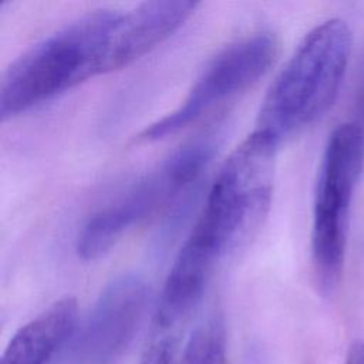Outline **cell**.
<instances>
[{
  "label": "cell",
  "instance_id": "6da1fadb",
  "mask_svg": "<svg viewBox=\"0 0 364 364\" xmlns=\"http://www.w3.org/2000/svg\"><path fill=\"white\" fill-rule=\"evenodd\" d=\"M118 11H88L18 55L1 75V118L16 117L91 77L108 73L111 33Z\"/></svg>",
  "mask_w": 364,
  "mask_h": 364
},
{
  "label": "cell",
  "instance_id": "7a4b0ae2",
  "mask_svg": "<svg viewBox=\"0 0 364 364\" xmlns=\"http://www.w3.org/2000/svg\"><path fill=\"white\" fill-rule=\"evenodd\" d=\"M351 44V30L341 18L311 28L267 90L257 129L282 141L321 118L337 97Z\"/></svg>",
  "mask_w": 364,
  "mask_h": 364
},
{
  "label": "cell",
  "instance_id": "3957f363",
  "mask_svg": "<svg viewBox=\"0 0 364 364\" xmlns=\"http://www.w3.org/2000/svg\"><path fill=\"white\" fill-rule=\"evenodd\" d=\"M279 139L263 129L249 134L220 166L191 236L219 257L252 239L272 200Z\"/></svg>",
  "mask_w": 364,
  "mask_h": 364
},
{
  "label": "cell",
  "instance_id": "277c9868",
  "mask_svg": "<svg viewBox=\"0 0 364 364\" xmlns=\"http://www.w3.org/2000/svg\"><path fill=\"white\" fill-rule=\"evenodd\" d=\"M363 164L364 128L355 122L338 125L323 152L313 203L311 255L323 296H330L343 276L348 212Z\"/></svg>",
  "mask_w": 364,
  "mask_h": 364
},
{
  "label": "cell",
  "instance_id": "5b68a950",
  "mask_svg": "<svg viewBox=\"0 0 364 364\" xmlns=\"http://www.w3.org/2000/svg\"><path fill=\"white\" fill-rule=\"evenodd\" d=\"M215 152L210 138L182 145L155 169L134 182L115 200L95 212L82 226L77 253L94 260L107 253L134 226L175 199L203 171Z\"/></svg>",
  "mask_w": 364,
  "mask_h": 364
},
{
  "label": "cell",
  "instance_id": "8992f818",
  "mask_svg": "<svg viewBox=\"0 0 364 364\" xmlns=\"http://www.w3.org/2000/svg\"><path fill=\"white\" fill-rule=\"evenodd\" d=\"M277 51V38L270 31H257L230 43L209 60L183 101L146 127L139 138L162 139L195 122L218 104L255 84L273 64Z\"/></svg>",
  "mask_w": 364,
  "mask_h": 364
},
{
  "label": "cell",
  "instance_id": "52a82bcc",
  "mask_svg": "<svg viewBox=\"0 0 364 364\" xmlns=\"http://www.w3.org/2000/svg\"><path fill=\"white\" fill-rule=\"evenodd\" d=\"M146 303L148 287L139 276L114 279L74 333L70 364H117L138 331Z\"/></svg>",
  "mask_w": 364,
  "mask_h": 364
},
{
  "label": "cell",
  "instance_id": "ba28073f",
  "mask_svg": "<svg viewBox=\"0 0 364 364\" xmlns=\"http://www.w3.org/2000/svg\"><path fill=\"white\" fill-rule=\"evenodd\" d=\"M195 1H145L128 10H119L109 43V71L138 60L173 31L196 9Z\"/></svg>",
  "mask_w": 364,
  "mask_h": 364
},
{
  "label": "cell",
  "instance_id": "9c48e42d",
  "mask_svg": "<svg viewBox=\"0 0 364 364\" xmlns=\"http://www.w3.org/2000/svg\"><path fill=\"white\" fill-rule=\"evenodd\" d=\"M77 314L75 299L64 297L54 301L13 334L0 364H48L54 354L73 338Z\"/></svg>",
  "mask_w": 364,
  "mask_h": 364
},
{
  "label": "cell",
  "instance_id": "30bf717a",
  "mask_svg": "<svg viewBox=\"0 0 364 364\" xmlns=\"http://www.w3.org/2000/svg\"><path fill=\"white\" fill-rule=\"evenodd\" d=\"M198 364H226L225 327L220 317H212L202 327V347Z\"/></svg>",
  "mask_w": 364,
  "mask_h": 364
},
{
  "label": "cell",
  "instance_id": "8fae6325",
  "mask_svg": "<svg viewBox=\"0 0 364 364\" xmlns=\"http://www.w3.org/2000/svg\"><path fill=\"white\" fill-rule=\"evenodd\" d=\"M176 344V337L152 334L139 364H172Z\"/></svg>",
  "mask_w": 364,
  "mask_h": 364
},
{
  "label": "cell",
  "instance_id": "7c38bea8",
  "mask_svg": "<svg viewBox=\"0 0 364 364\" xmlns=\"http://www.w3.org/2000/svg\"><path fill=\"white\" fill-rule=\"evenodd\" d=\"M200 347H202V330L198 328L189 338V341L185 347L183 355L181 357L178 364H198Z\"/></svg>",
  "mask_w": 364,
  "mask_h": 364
},
{
  "label": "cell",
  "instance_id": "4fadbf2b",
  "mask_svg": "<svg viewBox=\"0 0 364 364\" xmlns=\"http://www.w3.org/2000/svg\"><path fill=\"white\" fill-rule=\"evenodd\" d=\"M346 364H364V341H354L346 355Z\"/></svg>",
  "mask_w": 364,
  "mask_h": 364
},
{
  "label": "cell",
  "instance_id": "5bb4252c",
  "mask_svg": "<svg viewBox=\"0 0 364 364\" xmlns=\"http://www.w3.org/2000/svg\"><path fill=\"white\" fill-rule=\"evenodd\" d=\"M358 109H360V115L364 119V80L360 88V95H358Z\"/></svg>",
  "mask_w": 364,
  "mask_h": 364
}]
</instances>
